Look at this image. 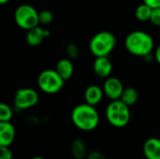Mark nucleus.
I'll return each mask as SVG.
<instances>
[{
	"instance_id": "21",
	"label": "nucleus",
	"mask_w": 160,
	"mask_h": 159,
	"mask_svg": "<svg viewBox=\"0 0 160 159\" xmlns=\"http://www.w3.org/2000/svg\"><path fill=\"white\" fill-rule=\"evenodd\" d=\"M150 22L154 25L160 27V7L153 9L152 15H151V18H150Z\"/></svg>"
},
{
	"instance_id": "27",
	"label": "nucleus",
	"mask_w": 160,
	"mask_h": 159,
	"mask_svg": "<svg viewBox=\"0 0 160 159\" xmlns=\"http://www.w3.org/2000/svg\"><path fill=\"white\" fill-rule=\"evenodd\" d=\"M32 159H45L44 157H33Z\"/></svg>"
},
{
	"instance_id": "6",
	"label": "nucleus",
	"mask_w": 160,
	"mask_h": 159,
	"mask_svg": "<svg viewBox=\"0 0 160 159\" xmlns=\"http://www.w3.org/2000/svg\"><path fill=\"white\" fill-rule=\"evenodd\" d=\"M65 81L55 69H45L38 76V88L45 94L53 95L62 90Z\"/></svg>"
},
{
	"instance_id": "11",
	"label": "nucleus",
	"mask_w": 160,
	"mask_h": 159,
	"mask_svg": "<svg viewBox=\"0 0 160 159\" xmlns=\"http://www.w3.org/2000/svg\"><path fill=\"white\" fill-rule=\"evenodd\" d=\"M104 96V92L103 89L96 84H92L89 85L85 91H84V99H85V103L96 107L97 105H98Z\"/></svg>"
},
{
	"instance_id": "22",
	"label": "nucleus",
	"mask_w": 160,
	"mask_h": 159,
	"mask_svg": "<svg viewBox=\"0 0 160 159\" xmlns=\"http://www.w3.org/2000/svg\"><path fill=\"white\" fill-rule=\"evenodd\" d=\"M13 154L9 147H0V159H12Z\"/></svg>"
},
{
	"instance_id": "26",
	"label": "nucleus",
	"mask_w": 160,
	"mask_h": 159,
	"mask_svg": "<svg viewBox=\"0 0 160 159\" xmlns=\"http://www.w3.org/2000/svg\"><path fill=\"white\" fill-rule=\"evenodd\" d=\"M9 0H0V4H2V5H4V4H6V3H8Z\"/></svg>"
},
{
	"instance_id": "24",
	"label": "nucleus",
	"mask_w": 160,
	"mask_h": 159,
	"mask_svg": "<svg viewBox=\"0 0 160 159\" xmlns=\"http://www.w3.org/2000/svg\"><path fill=\"white\" fill-rule=\"evenodd\" d=\"M143 3L153 9L160 7V0H143Z\"/></svg>"
},
{
	"instance_id": "20",
	"label": "nucleus",
	"mask_w": 160,
	"mask_h": 159,
	"mask_svg": "<svg viewBox=\"0 0 160 159\" xmlns=\"http://www.w3.org/2000/svg\"><path fill=\"white\" fill-rule=\"evenodd\" d=\"M67 53H68V58L71 60V59H76L79 57V54H80V51H79V48L78 46L75 44V43H69L68 46H67Z\"/></svg>"
},
{
	"instance_id": "10",
	"label": "nucleus",
	"mask_w": 160,
	"mask_h": 159,
	"mask_svg": "<svg viewBox=\"0 0 160 159\" xmlns=\"http://www.w3.org/2000/svg\"><path fill=\"white\" fill-rule=\"evenodd\" d=\"M15 136L16 129L10 122H0V147H9Z\"/></svg>"
},
{
	"instance_id": "25",
	"label": "nucleus",
	"mask_w": 160,
	"mask_h": 159,
	"mask_svg": "<svg viewBox=\"0 0 160 159\" xmlns=\"http://www.w3.org/2000/svg\"><path fill=\"white\" fill-rule=\"evenodd\" d=\"M154 55H155L156 61L160 65V45H158V48L156 49V52H155V54Z\"/></svg>"
},
{
	"instance_id": "28",
	"label": "nucleus",
	"mask_w": 160,
	"mask_h": 159,
	"mask_svg": "<svg viewBox=\"0 0 160 159\" xmlns=\"http://www.w3.org/2000/svg\"><path fill=\"white\" fill-rule=\"evenodd\" d=\"M145 159H146V158H145Z\"/></svg>"
},
{
	"instance_id": "8",
	"label": "nucleus",
	"mask_w": 160,
	"mask_h": 159,
	"mask_svg": "<svg viewBox=\"0 0 160 159\" xmlns=\"http://www.w3.org/2000/svg\"><path fill=\"white\" fill-rule=\"evenodd\" d=\"M104 95L111 100H119L121 98V96L125 90V87L122 83V82L116 78V77H109L105 79L103 86H102Z\"/></svg>"
},
{
	"instance_id": "19",
	"label": "nucleus",
	"mask_w": 160,
	"mask_h": 159,
	"mask_svg": "<svg viewBox=\"0 0 160 159\" xmlns=\"http://www.w3.org/2000/svg\"><path fill=\"white\" fill-rule=\"evenodd\" d=\"M39 23L41 24H49L53 21V14L49 9H43L38 12Z\"/></svg>"
},
{
	"instance_id": "4",
	"label": "nucleus",
	"mask_w": 160,
	"mask_h": 159,
	"mask_svg": "<svg viewBox=\"0 0 160 159\" xmlns=\"http://www.w3.org/2000/svg\"><path fill=\"white\" fill-rule=\"evenodd\" d=\"M107 121L114 127H124L130 121L129 107L123 103L120 99L111 101L105 111Z\"/></svg>"
},
{
	"instance_id": "1",
	"label": "nucleus",
	"mask_w": 160,
	"mask_h": 159,
	"mask_svg": "<svg viewBox=\"0 0 160 159\" xmlns=\"http://www.w3.org/2000/svg\"><path fill=\"white\" fill-rule=\"evenodd\" d=\"M71 121L80 130L92 131L98 127L100 117L96 107L87 103H82L77 105L72 110Z\"/></svg>"
},
{
	"instance_id": "13",
	"label": "nucleus",
	"mask_w": 160,
	"mask_h": 159,
	"mask_svg": "<svg viewBox=\"0 0 160 159\" xmlns=\"http://www.w3.org/2000/svg\"><path fill=\"white\" fill-rule=\"evenodd\" d=\"M55 70L64 81H67L72 77L74 73V66L69 58H63L56 63Z\"/></svg>"
},
{
	"instance_id": "3",
	"label": "nucleus",
	"mask_w": 160,
	"mask_h": 159,
	"mask_svg": "<svg viewBox=\"0 0 160 159\" xmlns=\"http://www.w3.org/2000/svg\"><path fill=\"white\" fill-rule=\"evenodd\" d=\"M116 46L115 36L109 31H100L95 34L89 42V50L94 56L107 57Z\"/></svg>"
},
{
	"instance_id": "23",
	"label": "nucleus",
	"mask_w": 160,
	"mask_h": 159,
	"mask_svg": "<svg viewBox=\"0 0 160 159\" xmlns=\"http://www.w3.org/2000/svg\"><path fill=\"white\" fill-rule=\"evenodd\" d=\"M86 159H106L105 156L99 151H92L88 153Z\"/></svg>"
},
{
	"instance_id": "14",
	"label": "nucleus",
	"mask_w": 160,
	"mask_h": 159,
	"mask_svg": "<svg viewBox=\"0 0 160 159\" xmlns=\"http://www.w3.org/2000/svg\"><path fill=\"white\" fill-rule=\"evenodd\" d=\"M44 38H46L45 29L39 27V26H37V27L26 32L25 40H26L27 44L32 47H37V46L40 45L42 43V41L44 40Z\"/></svg>"
},
{
	"instance_id": "17",
	"label": "nucleus",
	"mask_w": 160,
	"mask_h": 159,
	"mask_svg": "<svg viewBox=\"0 0 160 159\" xmlns=\"http://www.w3.org/2000/svg\"><path fill=\"white\" fill-rule=\"evenodd\" d=\"M152 11H153V8H151L150 7L142 3L137 7L135 10V16L140 22H148L150 21Z\"/></svg>"
},
{
	"instance_id": "7",
	"label": "nucleus",
	"mask_w": 160,
	"mask_h": 159,
	"mask_svg": "<svg viewBox=\"0 0 160 159\" xmlns=\"http://www.w3.org/2000/svg\"><path fill=\"white\" fill-rule=\"evenodd\" d=\"M39 96L33 88H20L14 96V105L18 110L24 111L33 108L38 102Z\"/></svg>"
},
{
	"instance_id": "2",
	"label": "nucleus",
	"mask_w": 160,
	"mask_h": 159,
	"mask_svg": "<svg viewBox=\"0 0 160 159\" xmlns=\"http://www.w3.org/2000/svg\"><path fill=\"white\" fill-rule=\"evenodd\" d=\"M155 42L153 37L147 32L137 30L129 33L125 39V47L127 51L140 57H145L152 53Z\"/></svg>"
},
{
	"instance_id": "9",
	"label": "nucleus",
	"mask_w": 160,
	"mask_h": 159,
	"mask_svg": "<svg viewBox=\"0 0 160 159\" xmlns=\"http://www.w3.org/2000/svg\"><path fill=\"white\" fill-rule=\"evenodd\" d=\"M93 70L99 78L107 79L112 72V63L109 57H97L93 64Z\"/></svg>"
},
{
	"instance_id": "5",
	"label": "nucleus",
	"mask_w": 160,
	"mask_h": 159,
	"mask_svg": "<svg viewBox=\"0 0 160 159\" xmlns=\"http://www.w3.org/2000/svg\"><path fill=\"white\" fill-rule=\"evenodd\" d=\"M14 20L16 24L26 31H29L39 24L38 10L29 4H22L17 7L14 11Z\"/></svg>"
},
{
	"instance_id": "15",
	"label": "nucleus",
	"mask_w": 160,
	"mask_h": 159,
	"mask_svg": "<svg viewBox=\"0 0 160 159\" xmlns=\"http://www.w3.org/2000/svg\"><path fill=\"white\" fill-rule=\"evenodd\" d=\"M138 99H139V93L133 87L125 88V90L121 96V98H120V100L128 107L135 105L137 103Z\"/></svg>"
},
{
	"instance_id": "16",
	"label": "nucleus",
	"mask_w": 160,
	"mask_h": 159,
	"mask_svg": "<svg viewBox=\"0 0 160 159\" xmlns=\"http://www.w3.org/2000/svg\"><path fill=\"white\" fill-rule=\"evenodd\" d=\"M71 154L75 159L86 158L88 153L85 143L82 140H75L71 144Z\"/></svg>"
},
{
	"instance_id": "12",
	"label": "nucleus",
	"mask_w": 160,
	"mask_h": 159,
	"mask_svg": "<svg viewBox=\"0 0 160 159\" xmlns=\"http://www.w3.org/2000/svg\"><path fill=\"white\" fill-rule=\"evenodd\" d=\"M143 154L146 159H160V140L149 138L143 144Z\"/></svg>"
},
{
	"instance_id": "18",
	"label": "nucleus",
	"mask_w": 160,
	"mask_h": 159,
	"mask_svg": "<svg viewBox=\"0 0 160 159\" xmlns=\"http://www.w3.org/2000/svg\"><path fill=\"white\" fill-rule=\"evenodd\" d=\"M13 116L12 109L6 103L0 104V122H10Z\"/></svg>"
}]
</instances>
